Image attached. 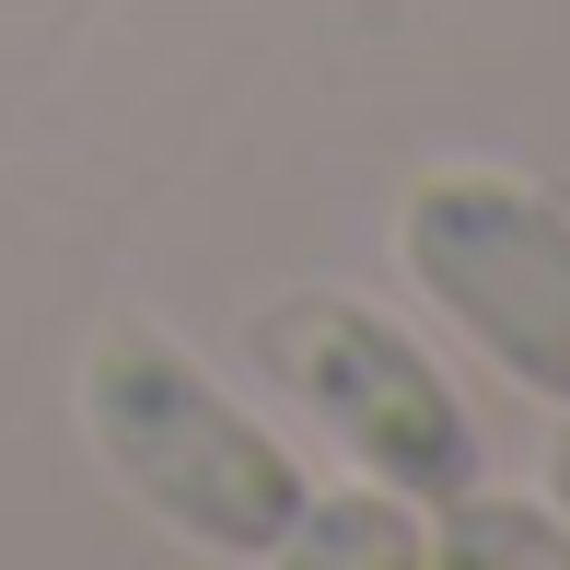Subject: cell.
<instances>
[{"label":"cell","instance_id":"3","mask_svg":"<svg viewBox=\"0 0 570 570\" xmlns=\"http://www.w3.org/2000/svg\"><path fill=\"white\" fill-rule=\"evenodd\" d=\"M396 268L465 350L570 407V198L501 164H431L396 198Z\"/></svg>","mask_w":570,"mask_h":570},{"label":"cell","instance_id":"2","mask_svg":"<svg viewBox=\"0 0 570 570\" xmlns=\"http://www.w3.org/2000/svg\"><path fill=\"white\" fill-rule=\"evenodd\" d=\"M245 361L361 465V478L407 489L420 512L489 478V443H478V420H465L454 373L407 338L396 315H373V303H350V292H279V303L245 315Z\"/></svg>","mask_w":570,"mask_h":570},{"label":"cell","instance_id":"6","mask_svg":"<svg viewBox=\"0 0 570 570\" xmlns=\"http://www.w3.org/2000/svg\"><path fill=\"white\" fill-rule=\"evenodd\" d=\"M548 512H559V524H570V420L548 431Z\"/></svg>","mask_w":570,"mask_h":570},{"label":"cell","instance_id":"4","mask_svg":"<svg viewBox=\"0 0 570 570\" xmlns=\"http://www.w3.org/2000/svg\"><path fill=\"white\" fill-rule=\"evenodd\" d=\"M431 570H570V524H548V501H512V489H454L420 524Z\"/></svg>","mask_w":570,"mask_h":570},{"label":"cell","instance_id":"1","mask_svg":"<svg viewBox=\"0 0 570 570\" xmlns=\"http://www.w3.org/2000/svg\"><path fill=\"white\" fill-rule=\"evenodd\" d=\"M82 443L94 465L175 535L187 559H279L303 512V465L268 420L222 396L198 350H175L151 315H106L82 338Z\"/></svg>","mask_w":570,"mask_h":570},{"label":"cell","instance_id":"5","mask_svg":"<svg viewBox=\"0 0 570 570\" xmlns=\"http://www.w3.org/2000/svg\"><path fill=\"white\" fill-rule=\"evenodd\" d=\"M279 559H292V570H350V559H384V570H396V559H420V501L384 489V478H361V489H303Z\"/></svg>","mask_w":570,"mask_h":570}]
</instances>
